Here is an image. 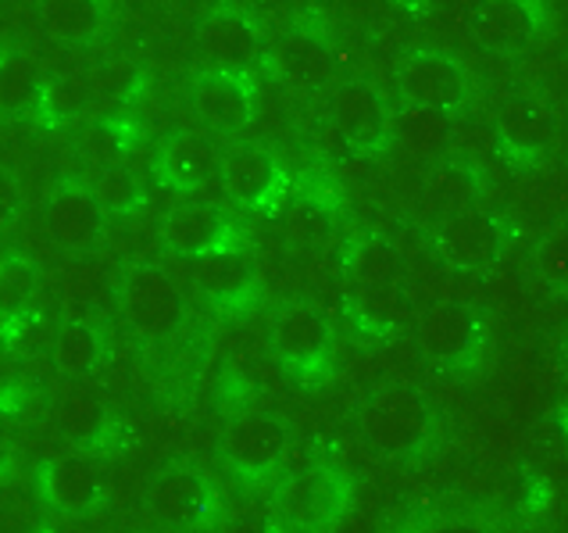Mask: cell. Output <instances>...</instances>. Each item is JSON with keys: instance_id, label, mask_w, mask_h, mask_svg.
Listing matches in <instances>:
<instances>
[{"instance_id": "obj_13", "label": "cell", "mask_w": 568, "mask_h": 533, "mask_svg": "<svg viewBox=\"0 0 568 533\" xmlns=\"http://www.w3.org/2000/svg\"><path fill=\"white\" fill-rule=\"evenodd\" d=\"M32 491L40 505L64 520H83L101 505V473L93 470L90 459L64 455V459H43L32 470Z\"/></svg>"}, {"instance_id": "obj_6", "label": "cell", "mask_w": 568, "mask_h": 533, "mask_svg": "<svg viewBox=\"0 0 568 533\" xmlns=\"http://www.w3.org/2000/svg\"><path fill=\"white\" fill-rule=\"evenodd\" d=\"M115 301L125 330L143 344L169 341L183 322V290L154 262H140L129 269L119 283Z\"/></svg>"}, {"instance_id": "obj_4", "label": "cell", "mask_w": 568, "mask_h": 533, "mask_svg": "<svg viewBox=\"0 0 568 533\" xmlns=\"http://www.w3.org/2000/svg\"><path fill=\"white\" fill-rule=\"evenodd\" d=\"M412 336H415V351L422 354V362L433 365L436 373L468 376L479 365L486 330L476 309L440 301L418 312Z\"/></svg>"}, {"instance_id": "obj_21", "label": "cell", "mask_w": 568, "mask_h": 533, "mask_svg": "<svg viewBox=\"0 0 568 533\" xmlns=\"http://www.w3.org/2000/svg\"><path fill=\"white\" fill-rule=\"evenodd\" d=\"M32 19L58 47H90L108 29V0H37Z\"/></svg>"}, {"instance_id": "obj_15", "label": "cell", "mask_w": 568, "mask_h": 533, "mask_svg": "<svg viewBox=\"0 0 568 533\" xmlns=\"http://www.w3.org/2000/svg\"><path fill=\"white\" fill-rule=\"evenodd\" d=\"M386 143L418 165H436L454 148V115L440 108L400 101L389 108Z\"/></svg>"}, {"instance_id": "obj_36", "label": "cell", "mask_w": 568, "mask_h": 533, "mask_svg": "<svg viewBox=\"0 0 568 533\" xmlns=\"http://www.w3.org/2000/svg\"><path fill=\"white\" fill-rule=\"evenodd\" d=\"M561 359L568 362V330H565V336H561Z\"/></svg>"}, {"instance_id": "obj_5", "label": "cell", "mask_w": 568, "mask_h": 533, "mask_svg": "<svg viewBox=\"0 0 568 533\" xmlns=\"http://www.w3.org/2000/svg\"><path fill=\"white\" fill-rule=\"evenodd\" d=\"M190 51L201 61V69L251 76L268 58V43L254 14L219 4L190 26Z\"/></svg>"}, {"instance_id": "obj_26", "label": "cell", "mask_w": 568, "mask_h": 533, "mask_svg": "<svg viewBox=\"0 0 568 533\" xmlns=\"http://www.w3.org/2000/svg\"><path fill=\"white\" fill-rule=\"evenodd\" d=\"M497 129L508 148H537L550 137V111L537 101H508L497 115Z\"/></svg>"}, {"instance_id": "obj_32", "label": "cell", "mask_w": 568, "mask_h": 533, "mask_svg": "<svg viewBox=\"0 0 568 533\" xmlns=\"http://www.w3.org/2000/svg\"><path fill=\"white\" fill-rule=\"evenodd\" d=\"M40 83L37 76H32L29 61H19V58H8L4 61V111L14 115V111H22L29 104L40 101Z\"/></svg>"}, {"instance_id": "obj_17", "label": "cell", "mask_w": 568, "mask_h": 533, "mask_svg": "<svg viewBox=\"0 0 568 533\" xmlns=\"http://www.w3.org/2000/svg\"><path fill=\"white\" fill-rule=\"evenodd\" d=\"M219 187L222 193L240 208H265L280 198L283 187V169L275 154L268 148H257V143H247V148H233L225 151L222 165H219Z\"/></svg>"}, {"instance_id": "obj_1", "label": "cell", "mask_w": 568, "mask_h": 533, "mask_svg": "<svg viewBox=\"0 0 568 533\" xmlns=\"http://www.w3.org/2000/svg\"><path fill=\"white\" fill-rule=\"evenodd\" d=\"M351 505V480L326 462L290 473L268 512V533H326Z\"/></svg>"}, {"instance_id": "obj_3", "label": "cell", "mask_w": 568, "mask_h": 533, "mask_svg": "<svg viewBox=\"0 0 568 533\" xmlns=\"http://www.w3.org/2000/svg\"><path fill=\"white\" fill-rule=\"evenodd\" d=\"M265 341L272 359L297 386H318L333 373V326L312 301H283L272 312Z\"/></svg>"}, {"instance_id": "obj_19", "label": "cell", "mask_w": 568, "mask_h": 533, "mask_svg": "<svg viewBox=\"0 0 568 533\" xmlns=\"http://www.w3.org/2000/svg\"><path fill=\"white\" fill-rule=\"evenodd\" d=\"M547 26L544 0H479L473 8V37L486 51H518Z\"/></svg>"}, {"instance_id": "obj_12", "label": "cell", "mask_w": 568, "mask_h": 533, "mask_svg": "<svg viewBox=\"0 0 568 533\" xmlns=\"http://www.w3.org/2000/svg\"><path fill=\"white\" fill-rule=\"evenodd\" d=\"M236 225L225 215V208L211 201H183L172 208L161 222V248L183 262H197L204 254H215L222 248H236Z\"/></svg>"}, {"instance_id": "obj_7", "label": "cell", "mask_w": 568, "mask_h": 533, "mask_svg": "<svg viewBox=\"0 0 568 533\" xmlns=\"http://www.w3.org/2000/svg\"><path fill=\"white\" fill-rule=\"evenodd\" d=\"M508 244V225L483 208L444 212L429 230L433 258L450 272H486L497 265Z\"/></svg>"}, {"instance_id": "obj_22", "label": "cell", "mask_w": 568, "mask_h": 533, "mask_svg": "<svg viewBox=\"0 0 568 533\" xmlns=\"http://www.w3.org/2000/svg\"><path fill=\"white\" fill-rule=\"evenodd\" d=\"M344 272L362 298H397L400 294L404 262H400L397 248H389L379 237L354 240L344 254Z\"/></svg>"}, {"instance_id": "obj_33", "label": "cell", "mask_w": 568, "mask_h": 533, "mask_svg": "<svg viewBox=\"0 0 568 533\" xmlns=\"http://www.w3.org/2000/svg\"><path fill=\"white\" fill-rule=\"evenodd\" d=\"M83 101H87V87L79 79H58V83H47L40 90L37 108H43L51 119H69L83 108Z\"/></svg>"}, {"instance_id": "obj_35", "label": "cell", "mask_w": 568, "mask_h": 533, "mask_svg": "<svg viewBox=\"0 0 568 533\" xmlns=\"http://www.w3.org/2000/svg\"><path fill=\"white\" fill-rule=\"evenodd\" d=\"M433 4H444V8H450V4H479V0H433Z\"/></svg>"}, {"instance_id": "obj_25", "label": "cell", "mask_w": 568, "mask_h": 533, "mask_svg": "<svg viewBox=\"0 0 568 533\" xmlns=\"http://www.w3.org/2000/svg\"><path fill=\"white\" fill-rule=\"evenodd\" d=\"M93 193L101 208L108 212V219H125L133 215L143 204V180L136 169L122 165V161H111V165H101L93 175Z\"/></svg>"}, {"instance_id": "obj_28", "label": "cell", "mask_w": 568, "mask_h": 533, "mask_svg": "<svg viewBox=\"0 0 568 533\" xmlns=\"http://www.w3.org/2000/svg\"><path fill=\"white\" fill-rule=\"evenodd\" d=\"M37 286H40L37 265L22 254H8L4 265H0V309H4V315L14 319L19 312H26Z\"/></svg>"}, {"instance_id": "obj_2", "label": "cell", "mask_w": 568, "mask_h": 533, "mask_svg": "<svg viewBox=\"0 0 568 533\" xmlns=\"http://www.w3.org/2000/svg\"><path fill=\"white\" fill-rule=\"evenodd\" d=\"M433 409L426 398L404 383L372 391L358 409L362 441L389 462H412L433 438Z\"/></svg>"}, {"instance_id": "obj_30", "label": "cell", "mask_w": 568, "mask_h": 533, "mask_svg": "<svg viewBox=\"0 0 568 533\" xmlns=\"http://www.w3.org/2000/svg\"><path fill=\"white\" fill-rule=\"evenodd\" d=\"M537 272L555 286L568 290V219L547 225V233L537 244Z\"/></svg>"}, {"instance_id": "obj_18", "label": "cell", "mask_w": 568, "mask_h": 533, "mask_svg": "<svg viewBox=\"0 0 568 533\" xmlns=\"http://www.w3.org/2000/svg\"><path fill=\"white\" fill-rule=\"evenodd\" d=\"M193 265V283H197L201 294L215 304L225 315H243L257 301V280L251 262L243 258L240 244L236 248H222L215 254L197 258Z\"/></svg>"}, {"instance_id": "obj_14", "label": "cell", "mask_w": 568, "mask_h": 533, "mask_svg": "<svg viewBox=\"0 0 568 533\" xmlns=\"http://www.w3.org/2000/svg\"><path fill=\"white\" fill-rule=\"evenodd\" d=\"M154 175L165 183L172 193H197L211 175H219L222 151L215 148V140L197 129H175L154 148Z\"/></svg>"}, {"instance_id": "obj_16", "label": "cell", "mask_w": 568, "mask_h": 533, "mask_svg": "<svg viewBox=\"0 0 568 533\" xmlns=\"http://www.w3.org/2000/svg\"><path fill=\"white\" fill-rule=\"evenodd\" d=\"M148 502L169 530H197L215 520V494H211L204 476L186 470V465H172V470L158 473Z\"/></svg>"}, {"instance_id": "obj_24", "label": "cell", "mask_w": 568, "mask_h": 533, "mask_svg": "<svg viewBox=\"0 0 568 533\" xmlns=\"http://www.w3.org/2000/svg\"><path fill=\"white\" fill-rule=\"evenodd\" d=\"M275 72L297 87H318L333 76V54L312 32H290L275 43Z\"/></svg>"}, {"instance_id": "obj_10", "label": "cell", "mask_w": 568, "mask_h": 533, "mask_svg": "<svg viewBox=\"0 0 568 533\" xmlns=\"http://www.w3.org/2000/svg\"><path fill=\"white\" fill-rule=\"evenodd\" d=\"M394 87L400 101L440 108V111H458L468 93L462 64L444 51H429V47L400 58L394 72Z\"/></svg>"}, {"instance_id": "obj_23", "label": "cell", "mask_w": 568, "mask_h": 533, "mask_svg": "<svg viewBox=\"0 0 568 533\" xmlns=\"http://www.w3.org/2000/svg\"><path fill=\"white\" fill-rule=\"evenodd\" d=\"M108 354L104 330L90 319H64L51 336V365L64 380H83L97 373Z\"/></svg>"}, {"instance_id": "obj_29", "label": "cell", "mask_w": 568, "mask_h": 533, "mask_svg": "<svg viewBox=\"0 0 568 533\" xmlns=\"http://www.w3.org/2000/svg\"><path fill=\"white\" fill-rule=\"evenodd\" d=\"M58 423L61 430L69 433L72 441H93L97 433H101L108 426V412L104 405L97 401L93 394H83V391H75L61 401V409H58Z\"/></svg>"}, {"instance_id": "obj_20", "label": "cell", "mask_w": 568, "mask_h": 533, "mask_svg": "<svg viewBox=\"0 0 568 533\" xmlns=\"http://www.w3.org/2000/svg\"><path fill=\"white\" fill-rule=\"evenodd\" d=\"M326 119L344 129V133L358 143V151H365V148H379V143H386L389 104L383 101V93L376 87L351 79V83H339L329 93Z\"/></svg>"}, {"instance_id": "obj_31", "label": "cell", "mask_w": 568, "mask_h": 533, "mask_svg": "<svg viewBox=\"0 0 568 533\" xmlns=\"http://www.w3.org/2000/svg\"><path fill=\"white\" fill-rule=\"evenodd\" d=\"M280 222L283 233L297 244H312L322 233L329 230V219L322 215V208L315 201H290L286 208H280Z\"/></svg>"}, {"instance_id": "obj_8", "label": "cell", "mask_w": 568, "mask_h": 533, "mask_svg": "<svg viewBox=\"0 0 568 533\" xmlns=\"http://www.w3.org/2000/svg\"><path fill=\"white\" fill-rule=\"evenodd\" d=\"M219 451L236 480H262L286 455V426L268 412L247 409L225 423Z\"/></svg>"}, {"instance_id": "obj_9", "label": "cell", "mask_w": 568, "mask_h": 533, "mask_svg": "<svg viewBox=\"0 0 568 533\" xmlns=\"http://www.w3.org/2000/svg\"><path fill=\"white\" fill-rule=\"evenodd\" d=\"M108 212L90 183L69 180L54 187L43 204V230L64 254H90L104 237Z\"/></svg>"}, {"instance_id": "obj_27", "label": "cell", "mask_w": 568, "mask_h": 533, "mask_svg": "<svg viewBox=\"0 0 568 533\" xmlns=\"http://www.w3.org/2000/svg\"><path fill=\"white\" fill-rule=\"evenodd\" d=\"M476 190H479V180L465 161H436L426 175V193L433 201H440L447 212L468 208V201L476 198Z\"/></svg>"}, {"instance_id": "obj_11", "label": "cell", "mask_w": 568, "mask_h": 533, "mask_svg": "<svg viewBox=\"0 0 568 533\" xmlns=\"http://www.w3.org/2000/svg\"><path fill=\"white\" fill-rule=\"evenodd\" d=\"M257 104L254 79L243 72L201 69L190 83V111L207 133H240Z\"/></svg>"}, {"instance_id": "obj_34", "label": "cell", "mask_w": 568, "mask_h": 533, "mask_svg": "<svg viewBox=\"0 0 568 533\" xmlns=\"http://www.w3.org/2000/svg\"><path fill=\"white\" fill-rule=\"evenodd\" d=\"M412 533H490V530L468 520V515H429V520L415 523Z\"/></svg>"}]
</instances>
